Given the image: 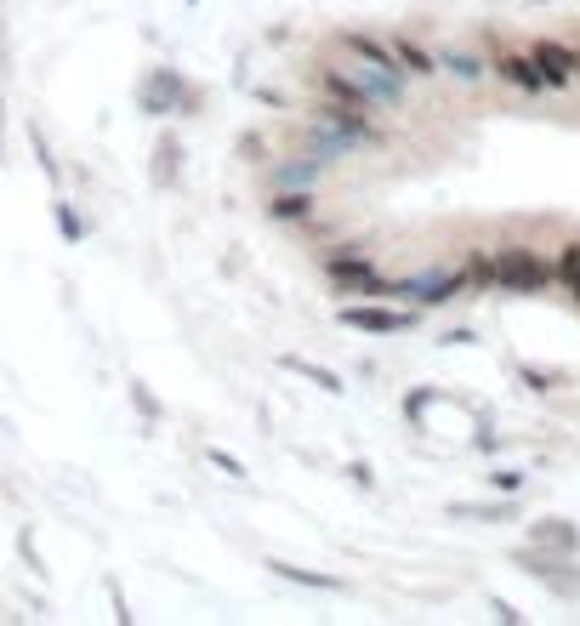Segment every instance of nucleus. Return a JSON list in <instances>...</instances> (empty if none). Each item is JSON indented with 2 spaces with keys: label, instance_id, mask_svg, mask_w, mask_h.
I'll return each instance as SVG.
<instances>
[{
  "label": "nucleus",
  "instance_id": "f257e3e1",
  "mask_svg": "<svg viewBox=\"0 0 580 626\" xmlns=\"http://www.w3.org/2000/svg\"><path fill=\"white\" fill-rule=\"evenodd\" d=\"M490 279L496 285H512V291H541V285H547V262H536L529 251H501L490 262Z\"/></svg>",
  "mask_w": 580,
  "mask_h": 626
},
{
  "label": "nucleus",
  "instance_id": "f03ea898",
  "mask_svg": "<svg viewBox=\"0 0 580 626\" xmlns=\"http://www.w3.org/2000/svg\"><path fill=\"white\" fill-rule=\"evenodd\" d=\"M536 63H541V80H547V86H563V80H574V74H580V58H574V52H563V46H541Z\"/></svg>",
  "mask_w": 580,
  "mask_h": 626
},
{
  "label": "nucleus",
  "instance_id": "7ed1b4c3",
  "mask_svg": "<svg viewBox=\"0 0 580 626\" xmlns=\"http://www.w3.org/2000/svg\"><path fill=\"white\" fill-rule=\"evenodd\" d=\"M348 325H364V330H404L410 319H404V314H376V308H348Z\"/></svg>",
  "mask_w": 580,
  "mask_h": 626
},
{
  "label": "nucleus",
  "instance_id": "20e7f679",
  "mask_svg": "<svg viewBox=\"0 0 580 626\" xmlns=\"http://www.w3.org/2000/svg\"><path fill=\"white\" fill-rule=\"evenodd\" d=\"M563 279H569V291L580 297V246H569V251H563Z\"/></svg>",
  "mask_w": 580,
  "mask_h": 626
},
{
  "label": "nucleus",
  "instance_id": "39448f33",
  "mask_svg": "<svg viewBox=\"0 0 580 626\" xmlns=\"http://www.w3.org/2000/svg\"><path fill=\"white\" fill-rule=\"evenodd\" d=\"M439 63H444V69H450V74H478V63H472V58H467V52H444V58H439Z\"/></svg>",
  "mask_w": 580,
  "mask_h": 626
}]
</instances>
